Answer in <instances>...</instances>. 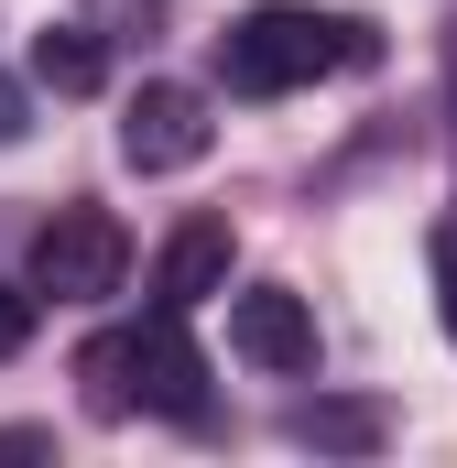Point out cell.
<instances>
[{"label": "cell", "instance_id": "cell-5", "mask_svg": "<svg viewBox=\"0 0 457 468\" xmlns=\"http://www.w3.org/2000/svg\"><path fill=\"white\" fill-rule=\"evenodd\" d=\"M228 349L250 359V370H272V381L316 370V316H305V294H294V283H250V294L228 305Z\"/></svg>", "mask_w": 457, "mask_h": 468}, {"label": "cell", "instance_id": "cell-2", "mask_svg": "<svg viewBox=\"0 0 457 468\" xmlns=\"http://www.w3.org/2000/svg\"><path fill=\"white\" fill-rule=\"evenodd\" d=\"M120 272H131V229H120L110 207H55L44 229H33V294H55V305H99L120 294Z\"/></svg>", "mask_w": 457, "mask_h": 468}, {"label": "cell", "instance_id": "cell-7", "mask_svg": "<svg viewBox=\"0 0 457 468\" xmlns=\"http://www.w3.org/2000/svg\"><path fill=\"white\" fill-rule=\"evenodd\" d=\"M99 77H110V55H99V33H88V22H44V33H33V88L88 99Z\"/></svg>", "mask_w": 457, "mask_h": 468}, {"label": "cell", "instance_id": "cell-13", "mask_svg": "<svg viewBox=\"0 0 457 468\" xmlns=\"http://www.w3.org/2000/svg\"><path fill=\"white\" fill-rule=\"evenodd\" d=\"M0 458H44V436H33V425H11V436H0Z\"/></svg>", "mask_w": 457, "mask_h": 468}, {"label": "cell", "instance_id": "cell-3", "mask_svg": "<svg viewBox=\"0 0 457 468\" xmlns=\"http://www.w3.org/2000/svg\"><path fill=\"white\" fill-rule=\"evenodd\" d=\"M207 142H218V120H207L197 88H175V77L131 88V110H120V164L131 175H186V164H207Z\"/></svg>", "mask_w": 457, "mask_h": 468}, {"label": "cell", "instance_id": "cell-6", "mask_svg": "<svg viewBox=\"0 0 457 468\" xmlns=\"http://www.w3.org/2000/svg\"><path fill=\"white\" fill-rule=\"evenodd\" d=\"M153 294H164V305H207V294H228V218H186V229L164 239Z\"/></svg>", "mask_w": 457, "mask_h": 468}, {"label": "cell", "instance_id": "cell-9", "mask_svg": "<svg viewBox=\"0 0 457 468\" xmlns=\"http://www.w3.org/2000/svg\"><path fill=\"white\" fill-rule=\"evenodd\" d=\"M294 447H381V414L370 403H305L294 414Z\"/></svg>", "mask_w": 457, "mask_h": 468}, {"label": "cell", "instance_id": "cell-10", "mask_svg": "<svg viewBox=\"0 0 457 468\" xmlns=\"http://www.w3.org/2000/svg\"><path fill=\"white\" fill-rule=\"evenodd\" d=\"M425 272H436V316H447V338H457V218L425 239Z\"/></svg>", "mask_w": 457, "mask_h": 468}, {"label": "cell", "instance_id": "cell-12", "mask_svg": "<svg viewBox=\"0 0 457 468\" xmlns=\"http://www.w3.org/2000/svg\"><path fill=\"white\" fill-rule=\"evenodd\" d=\"M22 131H33V88H22V77H0V142H22Z\"/></svg>", "mask_w": 457, "mask_h": 468}, {"label": "cell", "instance_id": "cell-8", "mask_svg": "<svg viewBox=\"0 0 457 468\" xmlns=\"http://www.w3.org/2000/svg\"><path fill=\"white\" fill-rule=\"evenodd\" d=\"M77 381H88V414H131V327L120 338H88Z\"/></svg>", "mask_w": 457, "mask_h": 468}, {"label": "cell", "instance_id": "cell-4", "mask_svg": "<svg viewBox=\"0 0 457 468\" xmlns=\"http://www.w3.org/2000/svg\"><path fill=\"white\" fill-rule=\"evenodd\" d=\"M131 403H153L175 425H207V359L186 338V305H153L131 327Z\"/></svg>", "mask_w": 457, "mask_h": 468}, {"label": "cell", "instance_id": "cell-1", "mask_svg": "<svg viewBox=\"0 0 457 468\" xmlns=\"http://www.w3.org/2000/svg\"><path fill=\"white\" fill-rule=\"evenodd\" d=\"M359 77V66H381V33L359 22V11H294V0H261V11H239L218 33V77L228 99H283V88H316V77Z\"/></svg>", "mask_w": 457, "mask_h": 468}, {"label": "cell", "instance_id": "cell-11", "mask_svg": "<svg viewBox=\"0 0 457 468\" xmlns=\"http://www.w3.org/2000/svg\"><path fill=\"white\" fill-rule=\"evenodd\" d=\"M33 305H44L33 283H0V359H22V349H33Z\"/></svg>", "mask_w": 457, "mask_h": 468}]
</instances>
